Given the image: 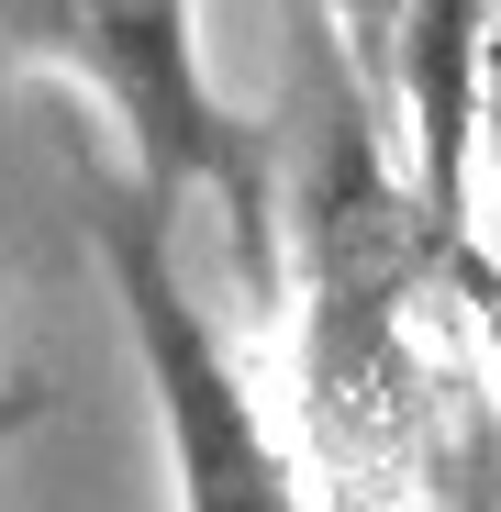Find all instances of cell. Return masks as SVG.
<instances>
[{
  "label": "cell",
  "instance_id": "6da1fadb",
  "mask_svg": "<svg viewBox=\"0 0 501 512\" xmlns=\"http://www.w3.org/2000/svg\"><path fill=\"white\" fill-rule=\"evenodd\" d=\"M301 268H312V346H301V412H312V457L334 479V512H401L435 468V390L412 368V290L446 279L435 234L412 223V190L379 167L368 112L346 90V45L323 34L301 0Z\"/></svg>",
  "mask_w": 501,
  "mask_h": 512
},
{
  "label": "cell",
  "instance_id": "7a4b0ae2",
  "mask_svg": "<svg viewBox=\"0 0 501 512\" xmlns=\"http://www.w3.org/2000/svg\"><path fill=\"white\" fill-rule=\"evenodd\" d=\"M0 56L78 78V90L123 123L134 190L156 212L212 201L234 223L245 279L268 290V268H279V245H268L279 156L212 90V67H201V0H0Z\"/></svg>",
  "mask_w": 501,
  "mask_h": 512
},
{
  "label": "cell",
  "instance_id": "3957f363",
  "mask_svg": "<svg viewBox=\"0 0 501 512\" xmlns=\"http://www.w3.org/2000/svg\"><path fill=\"white\" fill-rule=\"evenodd\" d=\"M101 268H112L134 368H145V412H156L167 479H179V512H312L290 446L268 435L257 390L234 379L223 334L201 323L179 256H167V212H156L145 190L101 201Z\"/></svg>",
  "mask_w": 501,
  "mask_h": 512
},
{
  "label": "cell",
  "instance_id": "277c9868",
  "mask_svg": "<svg viewBox=\"0 0 501 512\" xmlns=\"http://www.w3.org/2000/svg\"><path fill=\"white\" fill-rule=\"evenodd\" d=\"M479 245L501 268V0H490V56H479Z\"/></svg>",
  "mask_w": 501,
  "mask_h": 512
},
{
  "label": "cell",
  "instance_id": "5b68a950",
  "mask_svg": "<svg viewBox=\"0 0 501 512\" xmlns=\"http://www.w3.org/2000/svg\"><path fill=\"white\" fill-rule=\"evenodd\" d=\"M312 12H323V34L334 45H346V56H390V23H401V0H312Z\"/></svg>",
  "mask_w": 501,
  "mask_h": 512
},
{
  "label": "cell",
  "instance_id": "8992f818",
  "mask_svg": "<svg viewBox=\"0 0 501 512\" xmlns=\"http://www.w3.org/2000/svg\"><path fill=\"white\" fill-rule=\"evenodd\" d=\"M34 423H45V379H0V457H12Z\"/></svg>",
  "mask_w": 501,
  "mask_h": 512
}]
</instances>
